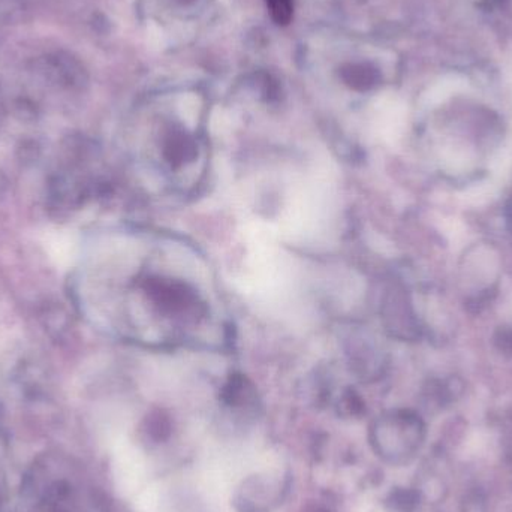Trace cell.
<instances>
[{"label":"cell","instance_id":"obj_1","mask_svg":"<svg viewBox=\"0 0 512 512\" xmlns=\"http://www.w3.org/2000/svg\"><path fill=\"white\" fill-rule=\"evenodd\" d=\"M119 276L122 330L155 349L215 348L227 318L215 276L194 246L161 233L129 239Z\"/></svg>","mask_w":512,"mask_h":512},{"label":"cell","instance_id":"obj_2","mask_svg":"<svg viewBox=\"0 0 512 512\" xmlns=\"http://www.w3.org/2000/svg\"><path fill=\"white\" fill-rule=\"evenodd\" d=\"M372 444L378 456L393 465L414 459L424 441V424L412 412H394L376 421Z\"/></svg>","mask_w":512,"mask_h":512},{"label":"cell","instance_id":"obj_3","mask_svg":"<svg viewBox=\"0 0 512 512\" xmlns=\"http://www.w3.org/2000/svg\"><path fill=\"white\" fill-rule=\"evenodd\" d=\"M274 23L286 26L294 14V0H265Z\"/></svg>","mask_w":512,"mask_h":512},{"label":"cell","instance_id":"obj_4","mask_svg":"<svg viewBox=\"0 0 512 512\" xmlns=\"http://www.w3.org/2000/svg\"><path fill=\"white\" fill-rule=\"evenodd\" d=\"M507 216H508V224H510V227L512 230V201H511L510 206H508Z\"/></svg>","mask_w":512,"mask_h":512}]
</instances>
